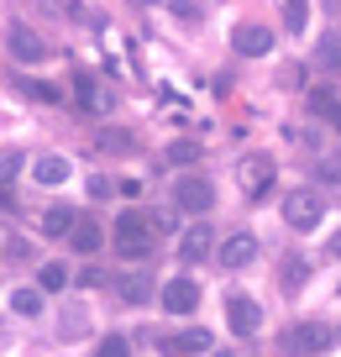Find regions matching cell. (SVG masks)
<instances>
[{
  "mask_svg": "<svg viewBox=\"0 0 341 357\" xmlns=\"http://www.w3.org/2000/svg\"><path fill=\"white\" fill-rule=\"evenodd\" d=\"M26 95H37V100H58L53 84H37V79H26Z\"/></svg>",
  "mask_w": 341,
  "mask_h": 357,
  "instance_id": "25",
  "label": "cell"
},
{
  "mask_svg": "<svg viewBox=\"0 0 341 357\" xmlns=\"http://www.w3.org/2000/svg\"><path fill=\"white\" fill-rule=\"evenodd\" d=\"M315 63H320V68H341V43H320Z\"/></svg>",
  "mask_w": 341,
  "mask_h": 357,
  "instance_id": "24",
  "label": "cell"
},
{
  "mask_svg": "<svg viewBox=\"0 0 341 357\" xmlns=\"http://www.w3.org/2000/svg\"><path fill=\"white\" fill-rule=\"evenodd\" d=\"M320 178H326V184H341V163H320Z\"/></svg>",
  "mask_w": 341,
  "mask_h": 357,
  "instance_id": "28",
  "label": "cell"
},
{
  "mask_svg": "<svg viewBox=\"0 0 341 357\" xmlns=\"http://www.w3.org/2000/svg\"><path fill=\"white\" fill-rule=\"evenodd\" d=\"M37 284H43V289H63V284H68V268L63 263H43V279H37Z\"/></svg>",
  "mask_w": 341,
  "mask_h": 357,
  "instance_id": "21",
  "label": "cell"
},
{
  "mask_svg": "<svg viewBox=\"0 0 341 357\" xmlns=\"http://www.w3.org/2000/svg\"><path fill=\"white\" fill-rule=\"evenodd\" d=\"M326 347H331V331H326V326H315V321L289 326V331H284V352L289 357H320Z\"/></svg>",
  "mask_w": 341,
  "mask_h": 357,
  "instance_id": "3",
  "label": "cell"
},
{
  "mask_svg": "<svg viewBox=\"0 0 341 357\" xmlns=\"http://www.w3.org/2000/svg\"><path fill=\"white\" fill-rule=\"evenodd\" d=\"M268 184H273V158H263V153L247 158L242 163V190L257 200V195H268Z\"/></svg>",
  "mask_w": 341,
  "mask_h": 357,
  "instance_id": "9",
  "label": "cell"
},
{
  "mask_svg": "<svg viewBox=\"0 0 341 357\" xmlns=\"http://www.w3.org/2000/svg\"><path fill=\"white\" fill-rule=\"evenodd\" d=\"M89 195H95V200H110V195H116V184H110V178H89Z\"/></svg>",
  "mask_w": 341,
  "mask_h": 357,
  "instance_id": "26",
  "label": "cell"
},
{
  "mask_svg": "<svg viewBox=\"0 0 341 357\" xmlns=\"http://www.w3.org/2000/svg\"><path fill=\"white\" fill-rule=\"evenodd\" d=\"M284 26H289V32H305V26H310V0H284Z\"/></svg>",
  "mask_w": 341,
  "mask_h": 357,
  "instance_id": "17",
  "label": "cell"
},
{
  "mask_svg": "<svg viewBox=\"0 0 341 357\" xmlns=\"http://www.w3.org/2000/svg\"><path fill=\"white\" fill-rule=\"evenodd\" d=\"M336 336H341V331H336Z\"/></svg>",
  "mask_w": 341,
  "mask_h": 357,
  "instance_id": "33",
  "label": "cell"
},
{
  "mask_svg": "<svg viewBox=\"0 0 341 357\" xmlns=\"http://www.w3.org/2000/svg\"><path fill=\"white\" fill-rule=\"evenodd\" d=\"M174 205H179V211H189V215H205L210 205H215V190H210V178H199V174H179V178H174Z\"/></svg>",
  "mask_w": 341,
  "mask_h": 357,
  "instance_id": "2",
  "label": "cell"
},
{
  "mask_svg": "<svg viewBox=\"0 0 341 357\" xmlns=\"http://www.w3.org/2000/svg\"><path fill=\"white\" fill-rule=\"evenodd\" d=\"M153 242H158V226L147 221L142 211H126L121 221H116V252H121V257L142 263V257L153 252Z\"/></svg>",
  "mask_w": 341,
  "mask_h": 357,
  "instance_id": "1",
  "label": "cell"
},
{
  "mask_svg": "<svg viewBox=\"0 0 341 357\" xmlns=\"http://www.w3.org/2000/svg\"><path fill=\"white\" fill-rule=\"evenodd\" d=\"M310 279V263H299V257H289V263H284V284H289V289H299V284H305Z\"/></svg>",
  "mask_w": 341,
  "mask_h": 357,
  "instance_id": "22",
  "label": "cell"
},
{
  "mask_svg": "<svg viewBox=\"0 0 341 357\" xmlns=\"http://www.w3.org/2000/svg\"><path fill=\"white\" fill-rule=\"evenodd\" d=\"M257 321H263V310H257L247 294H232V300H226V326H232V336H252Z\"/></svg>",
  "mask_w": 341,
  "mask_h": 357,
  "instance_id": "6",
  "label": "cell"
},
{
  "mask_svg": "<svg viewBox=\"0 0 341 357\" xmlns=\"http://www.w3.org/2000/svg\"><path fill=\"white\" fill-rule=\"evenodd\" d=\"M68 242H74L79 252H100V226L95 221H74L68 226Z\"/></svg>",
  "mask_w": 341,
  "mask_h": 357,
  "instance_id": "14",
  "label": "cell"
},
{
  "mask_svg": "<svg viewBox=\"0 0 341 357\" xmlns=\"http://www.w3.org/2000/svg\"><path fill=\"white\" fill-rule=\"evenodd\" d=\"M168 163H199V142H174L168 147Z\"/></svg>",
  "mask_w": 341,
  "mask_h": 357,
  "instance_id": "23",
  "label": "cell"
},
{
  "mask_svg": "<svg viewBox=\"0 0 341 357\" xmlns=\"http://www.w3.org/2000/svg\"><path fill=\"white\" fill-rule=\"evenodd\" d=\"M11 310L16 315H43V294H37V289H16L11 294Z\"/></svg>",
  "mask_w": 341,
  "mask_h": 357,
  "instance_id": "19",
  "label": "cell"
},
{
  "mask_svg": "<svg viewBox=\"0 0 341 357\" xmlns=\"http://www.w3.org/2000/svg\"><path fill=\"white\" fill-rule=\"evenodd\" d=\"M331 252H336V257H341V231H336V236H331Z\"/></svg>",
  "mask_w": 341,
  "mask_h": 357,
  "instance_id": "31",
  "label": "cell"
},
{
  "mask_svg": "<svg viewBox=\"0 0 341 357\" xmlns=\"http://www.w3.org/2000/svg\"><path fill=\"white\" fill-rule=\"evenodd\" d=\"M121 300H126V305H147V300H153V279H147V273L121 279Z\"/></svg>",
  "mask_w": 341,
  "mask_h": 357,
  "instance_id": "15",
  "label": "cell"
},
{
  "mask_svg": "<svg viewBox=\"0 0 341 357\" xmlns=\"http://www.w3.org/2000/svg\"><path fill=\"white\" fill-rule=\"evenodd\" d=\"M16 168H22V158H16V153H11V158H0V178H11Z\"/></svg>",
  "mask_w": 341,
  "mask_h": 357,
  "instance_id": "29",
  "label": "cell"
},
{
  "mask_svg": "<svg viewBox=\"0 0 341 357\" xmlns=\"http://www.w3.org/2000/svg\"><path fill=\"white\" fill-rule=\"evenodd\" d=\"M6 43H11V58H16V63H43V53H47V47H43V37H37L26 22H11Z\"/></svg>",
  "mask_w": 341,
  "mask_h": 357,
  "instance_id": "5",
  "label": "cell"
},
{
  "mask_svg": "<svg viewBox=\"0 0 341 357\" xmlns=\"http://www.w3.org/2000/svg\"><path fill=\"white\" fill-rule=\"evenodd\" d=\"M32 174H37V184H63L68 178V158H43Z\"/></svg>",
  "mask_w": 341,
  "mask_h": 357,
  "instance_id": "16",
  "label": "cell"
},
{
  "mask_svg": "<svg viewBox=\"0 0 341 357\" xmlns=\"http://www.w3.org/2000/svg\"><path fill=\"white\" fill-rule=\"evenodd\" d=\"M158 352H168V357H199V352H210V331H179V336H158Z\"/></svg>",
  "mask_w": 341,
  "mask_h": 357,
  "instance_id": "7",
  "label": "cell"
},
{
  "mask_svg": "<svg viewBox=\"0 0 341 357\" xmlns=\"http://www.w3.org/2000/svg\"><path fill=\"white\" fill-rule=\"evenodd\" d=\"M153 6H158V0H153Z\"/></svg>",
  "mask_w": 341,
  "mask_h": 357,
  "instance_id": "32",
  "label": "cell"
},
{
  "mask_svg": "<svg viewBox=\"0 0 341 357\" xmlns=\"http://www.w3.org/2000/svg\"><path fill=\"white\" fill-rule=\"evenodd\" d=\"M236 53L263 58V53H273V37H268L263 26H236Z\"/></svg>",
  "mask_w": 341,
  "mask_h": 357,
  "instance_id": "11",
  "label": "cell"
},
{
  "mask_svg": "<svg viewBox=\"0 0 341 357\" xmlns=\"http://www.w3.org/2000/svg\"><path fill=\"white\" fill-rule=\"evenodd\" d=\"M95 357H132V347H126V336H121V331H110V336H100Z\"/></svg>",
  "mask_w": 341,
  "mask_h": 357,
  "instance_id": "20",
  "label": "cell"
},
{
  "mask_svg": "<svg viewBox=\"0 0 341 357\" xmlns=\"http://www.w3.org/2000/svg\"><path fill=\"white\" fill-rule=\"evenodd\" d=\"M326 116H331V121H336V132H341V105H331V111H326Z\"/></svg>",
  "mask_w": 341,
  "mask_h": 357,
  "instance_id": "30",
  "label": "cell"
},
{
  "mask_svg": "<svg viewBox=\"0 0 341 357\" xmlns=\"http://www.w3.org/2000/svg\"><path fill=\"white\" fill-rule=\"evenodd\" d=\"M284 215H289V226H294V231H315V226H320V215H326V205H320V195L299 190V195H289Z\"/></svg>",
  "mask_w": 341,
  "mask_h": 357,
  "instance_id": "4",
  "label": "cell"
},
{
  "mask_svg": "<svg viewBox=\"0 0 341 357\" xmlns=\"http://www.w3.org/2000/svg\"><path fill=\"white\" fill-rule=\"evenodd\" d=\"M210 247H215V242H210V226L195 221V226L184 231V247H179V252H184L189 263H199V257H210Z\"/></svg>",
  "mask_w": 341,
  "mask_h": 357,
  "instance_id": "13",
  "label": "cell"
},
{
  "mask_svg": "<svg viewBox=\"0 0 341 357\" xmlns=\"http://www.w3.org/2000/svg\"><path fill=\"white\" fill-rule=\"evenodd\" d=\"M310 105H315V111H331V105H336V95H331V89H315V95H310Z\"/></svg>",
  "mask_w": 341,
  "mask_h": 357,
  "instance_id": "27",
  "label": "cell"
},
{
  "mask_svg": "<svg viewBox=\"0 0 341 357\" xmlns=\"http://www.w3.org/2000/svg\"><path fill=\"white\" fill-rule=\"evenodd\" d=\"M74 95H79V105H89L95 116H105V111H110V95H105V89H100L89 74H79V79H74Z\"/></svg>",
  "mask_w": 341,
  "mask_h": 357,
  "instance_id": "12",
  "label": "cell"
},
{
  "mask_svg": "<svg viewBox=\"0 0 341 357\" xmlns=\"http://www.w3.org/2000/svg\"><path fill=\"white\" fill-rule=\"evenodd\" d=\"M252 257H257V236H247V231L226 236V247H220V263L226 268H247Z\"/></svg>",
  "mask_w": 341,
  "mask_h": 357,
  "instance_id": "10",
  "label": "cell"
},
{
  "mask_svg": "<svg viewBox=\"0 0 341 357\" xmlns=\"http://www.w3.org/2000/svg\"><path fill=\"white\" fill-rule=\"evenodd\" d=\"M163 305H168V315H195V305H199V284H195V279H168Z\"/></svg>",
  "mask_w": 341,
  "mask_h": 357,
  "instance_id": "8",
  "label": "cell"
},
{
  "mask_svg": "<svg viewBox=\"0 0 341 357\" xmlns=\"http://www.w3.org/2000/svg\"><path fill=\"white\" fill-rule=\"evenodd\" d=\"M68 226H74V211H68V205H53V211L43 215V231L47 236H68Z\"/></svg>",
  "mask_w": 341,
  "mask_h": 357,
  "instance_id": "18",
  "label": "cell"
}]
</instances>
